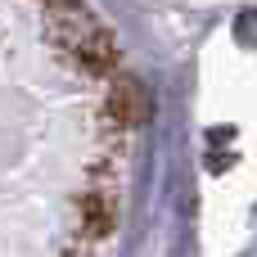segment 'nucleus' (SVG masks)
I'll list each match as a JSON object with an SVG mask.
<instances>
[{
	"label": "nucleus",
	"mask_w": 257,
	"mask_h": 257,
	"mask_svg": "<svg viewBox=\"0 0 257 257\" xmlns=\"http://www.w3.org/2000/svg\"><path fill=\"white\" fill-rule=\"evenodd\" d=\"M136 145V90L90 0H0V257H95Z\"/></svg>",
	"instance_id": "f257e3e1"
}]
</instances>
